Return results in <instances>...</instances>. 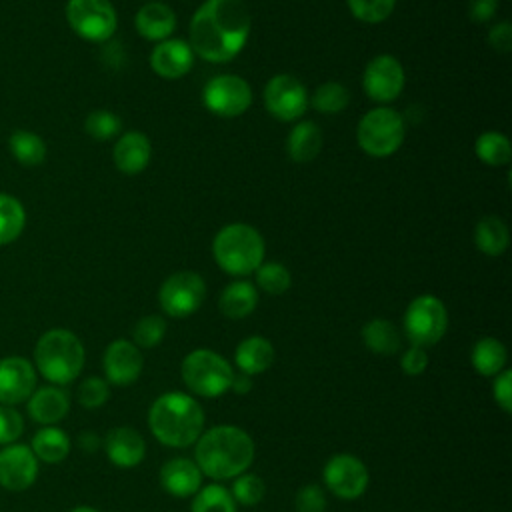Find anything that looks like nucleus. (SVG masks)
<instances>
[{
    "instance_id": "11",
    "label": "nucleus",
    "mask_w": 512,
    "mask_h": 512,
    "mask_svg": "<svg viewBox=\"0 0 512 512\" xmlns=\"http://www.w3.org/2000/svg\"><path fill=\"white\" fill-rule=\"evenodd\" d=\"M204 106L222 118H234L244 114L252 104L250 84L234 74H220L206 82L202 90Z\"/></svg>"
},
{
    "instance_id": "12",
    "label": "nucleus",
    "mask_w": 512,
    "mask_h": 512,
    "mask_svg": "<svg viewBox=\"0 0 512 512\" xmlns=\"http://www.w3.org/2000/svg\"><path fill=\"white\" fill-rule=\"evenodd\" d=\"M326 488L340 500H356L368 488V468L354 454H334L322 470Z\"/></svg>"
},
{
    "instance_id": "46",
    "label": "nucleus",
    "mask_w": 512,
    "mask_h": 512,
    "mask_svg": "<svg viewBox=\"0 0 512 512\" xmlns=\"http://www.w3.org/2000/svg\"><path fill=\"white\" fill-rule=\"evenodd\" d=\"M488 44L500 54L510 52L512 50V24L508 20H502L496 26H492L488 32Z\"/></svg>"
},
{
    "instance_id": "5",
    "label": "nucleus",
    "mask_w": 512,
    "mask_h": 512,
    "mask_svg": "<svg viewBox=\"0 0 512 512\" xmlns=\"http://www.w3.org/2000/svg\"><path fill=\"white\" fill-rule=\"evenodd\" d=\"M216 264L232 276H248L264 262V240L250 224H228L214 236Z\"/></svg>"
},
{
    "instance_id": "13",
    "label": "nucleus",
    "mask_w": 512,
    "mask_h": 512,
    "mask_svg": "<svg viewBox=\"0 0 512 512\" xmlns=\"http://www.w3.org/2000/svg\"><path fill=\"white\" fill-rule=\"evenodd\" d=\"M264 106L276 120H298L308 108L306 86L292 74H276L266 82Z\"/></svg>"
},
{
    "instance_id": "43",
    "label": "nucleus",
    "mask_w": 512,
    "mask_h": 512,
    "mask_svg": "<svg viewBox=\"0 0 512 512\" xmlns=\"http://www.w3.org/2000/svg\"><path fill=\"white\" fill-rule=\"evenodd\" d=\"M24 432V418L14 406L0 404V444H14Z\"/></svg>"
},
{
    "instance_id": "26",
    "label": "nucleus",
    "mask_w": 512,
    "mask_h": 512,
    "mask_svg": "<svg viewBox=\"0 0 512 512\" xmlns=\"http://www.w3.org/2000/svg\"><path fill=\"white\" fill-rule=\"evenodd\" d=\"M320 148H322V130L314 122L302 120L290 130L286 140V152L294 162L314 160Z\"/></svg>"
},
{
    "instance_id": "24",
    "label": "nucleus",
    "mask_w": 512,
    "mask_h": 512,
    "mask_svg": "<svg viewBox=\"0 0 512 512\" xmlns=\"http://www.w3.org/2000/svg\"><path fill=\"white\" fill-rule=\"evenodd\" d=\"M274 358V346L264 336H248L234 350L236 368L248 376L266 372L274 364Z\"/></svg>"
},
{
    "instance_id": "27",
    "label": "nucleus",
    "mask_w": 512,
    "mask_h": 512,
    "mask_svg": "<svg viewBox=\"0 0 512 512\" xmlns=\"http://www.w3.org/2000/svg\"><path fill=\"white\" fill-rule=\"evenodd\" d=\"M506 360H508L506 346L498 338L486 336V338H480L472 346L470 362H472V368L480 376L494 378L496 374H500L506 368Z\"/></svg>"
},
{
    "instance_id": "1",
    "label": "nucleus",
    "mask_w": 512,
    "mask_h": 512,
    "mask_svg": "<svg viewBox=\"0 0 512 512\" xmlns=\"http://www.w3.org/2000/svg\"><path fill=\"white\" fill-rule=\"evenodd\" d=\"M252 28L244 0H204L190 20V48L202 60L222 64L242 52Z\"/></svg>"
},
{
    "instance_id": "6",
    "label": "nucleus",
    "mask_w": 512,
    "mask_h": 512,
    "mask_svg": "<svg viewBox=\"0 0 512 512\" xmlns=\"http://www.w3.org/2000/svg\"><path fill=\"white\" fill-rule=\"evenodd\" d=\"M180 372L186 388L202 398H216L228 392L234 376L230 362L208 348H198L186 354Z\"/></svg>"
},
{
    "instance_id": "35",
    "label": "nucleus",
    "mask_w": 512,
    "mask_h": 512,
    "mask_svg": "<svg viewBox=\"0 0 512 512\" xmlns=\"http://www.w3.org/2000/svg\"><path fill=\"white\" fill-rule=\"evenodd\" d=\"M348 100H350V94H348L344 84H340V82H324V84H320L314 90L310 104L318 112L336 114V112H342L348 106Z\"/></svg>"
},
{
    "instance_id": "36",
    "label": "nucleus",
    "mask_w": 512,
    "mask_h": 512,
    "mask_svg": "<svg viewBox=\"0 0 512 512\" xmlns=\"http://www.w3.org/2000/svg\"><path fill=\"white\" fill-rule=\"evenodd\" d=\"M256 284L264 292H268L272 296H280L290 288L292 276H290L288 268L280 262H262L256 268Z\"/></svg>"
},
{
    "instance_id": "44",
    "label": "nucleus",
    "mask_w": 512,
    "mask_h": 512,
    "mask_svg": "<svg viewBox=\"0 0 512 512\" xmlns=\"http://www.w3.org/2000/svg\"><path fill=\"white\" fill-rule=\"evenodd\" d=\"M492 396L496 404L502 408V412H512V372L504 368L500 374L494 376L492 382Z\"/></svg>"
},
{
    "instance_id": "40",
    "label": "nucleus",
    "mask_w": 512,
    "mask_h": 512,
    "mask_svg": "<svg viewBox=\"0 0 512 512\" xmlns=\"http://www.w3.org/2000/svg\"><path fill=\"white\" fill-rule=\"evenodd\" d=\"M346 4L352 16L360 22L378 24L392 14L396 0H346Z\"/></svg>"
},
{
    "instance_id": "39",
    "label": "nucleus",
    "mask_w": 512,
    "mask_h": 512,
    "mask_svg": "<svg viewBox=\"0 0 512 512\" xmlns=\"http://www.w3.org/2000/svg\"><path fill=\"white\" fill-rule=\"evenodd\" d=\"M164 336H166V320L158 314L140 318L132 330V338L138 348H154L164 340Z\"/></svg>"
},
{
    "instance_id": "29",
    "label": "nucleus",
    "mask_w": 512,
    "mask_h": 512,
    "mask_svg": "<svg viewBox=\"0 0 512 512\" xmlns=\"http://www.w3.org/2000/svg\"><path fill=\"white\" fill-rule=\"evenodd\" d=\"M362 342L378 356H392L400 350V332L390 320L374 318L362 326Z\"/></svg>"
},
{
    "instance_id": "45",
    "label": "nucleus",
    "mask_w": 512,
    "mask_h": 512,
    "mask_svg": "<svg viewBox=\"0 0 512 512\" xmlns=\"http://www.w3.org/2000/svg\"><path fill=\"white\" fill-rule=\"evenodd\" d=\"M400 368L404 374L408 376H420L426 368H428V354L426 348L420 346H412L402 354L400 358Z\"/></svg>"
},
{
    "instance_id": "17",
    "label": "nucleus",
    "mask_w": 512,
    "mask_h": 512,
    "mask_svg": "<svg viewBox=\"0 0 512 512\" xmlns=\"http://www.w3.org/2000/svg\"><path fill=\"white\" fill-rule=\"evenodd\" d=\"M36 390V368L22 356L0 360V404L16 406Z\"/></svg>"
},
{
    "instance_id": "2",
    "label": "nucleus",
    "mask_w": 512,
    "mask_h": 512,
    "mask_svg": "<svg viewBox=\"0 0 512 512\" xmlns=\"http://www.w3.org/2000/svg\"><path fill=\"white\" fill-rule=\"evenodd\" d=\"M194 444V462L202 476L212 480H230L244 474L256 452L250 434L232 424L212 426Z\"/></svg>"
},
{
    "instance_id": "8",
    "label": "nucleus",
    "mask_w": 512,
    "mask_h": 512,
    "mask_svg": "<svg viewBox=\"0 0 512 512\" xmlns=\"http://www.w3.org/2000/svg\"><path fill=\"white\" fill-rule=\"evenodd\" d=\"M448 328V312L440 298L432 294L416 296L404 314V334L412 346L428 348L438 344Z\"/></svg>"
},
{
    "instance_id": "32",
    "label": "nucleus",
    "mask_w": 512,
    "mask_h": 512,
    "mask_svg": "<svg viewBox=\"0 0 512 512\" xmlns=\"http://www.w3.org/2000/svg\"><path fill=\"white\" fill-rule=\"evenodd\" d=\"M26 226V210L22 202L0 192V246L14 242Z\"/></svg>"
},
{
    "instance_id": "10",
    "label": "nucleus",
    "mask_w": 512,
    "mask_h": 512,
    "mask_svg": "<svg viewBox=\"0 0 512 512\" xmlns=\"http://www.w3.org/2000/svg\"><path fill=\"white\" fill-rule=\"evenodd\" d=\"M204 298H206L204 278L188 270L170 274L158 290L160 308L172 318H186L194 314L202 306Z\"/></svg>"
},
{
    "instance_id": "23",
    "label": "nucleus",
    "mask_w": 512,
    "mask_h": 512,
    "mask_svg": "<svg viewBox=\"0 0 512 512\" xmlns=\"http://www.w3.org/2000/svg\"><path fill=\"white\" fill-rule=\"evenodd\" d=\"M134 26L142 38L162 42L172 38V32L176 30V14L168 4L148 2L136 12Z\"/></svg>"
},
{
    "instance_id": "21",
    "label": "nucleus",
    "mask_w": 512,
    "mask_h": 512,
    "mask_svg": "<svg viewBox=\"0 0 512 512\" xmlns=\"http://www.w3.org/2000/svg\"><path fill=\"white\" fill-rule=\"evenodd\" d=\"M162 488L176 498L194 496L202 484V472L190 458H172L160 470Z\"/></svg>"
},
{
    "instance_id": "48",
    "label": "nucleus",
    "mask_w": 512,
    "mask_h": 512,
    "mask_svg": "<svg viewBox=\"0 0 512 512\" xmlns=\"http://www.w3.org/2000/svg\"><path fill=\"white\" fill-rule=\"evenodd\" d=\"M230 390H232L234 394H240V396L248 394V392L252 390V376H248V374H244V372L234 374V376H232Z\"/></svg>"
},
{
    "instance_id": "47",
    "label": "nucleus",
    "mask_w": 512,
    "mask_h": 512,
    "mask_svg": "<svg viewBox=\"0 0 512 512\" xmlns=\"http://www.w3.org/2000/svg\"><path fill=\"white\" fill-rule=\"evenodd\" d=\"M498 10V0H468V16L476 24L492 20Z\"/></svg>"
},
{
    "instance_id": "15",
    "label": "nucleus",
    "mask_w": 512,
    "mask_h": 512,
    "mask_svg": "<svg viewBox=\"0 0 512 512\" xmlns=\"http://www.w3.org/2000/svg\"><path fill=\"white\" fill-rule=\"evenodd\" d=\"M102 366H104L108 384L130 386L142 374L144 356L134 342L118 338L106 346Z\"/></svg>"
},
{
    "instance_id": "3",
    "label": "nucleus",
    "mask_w": 512,
    "mask_h": 512,
    "mask_svg": "<svg viewBox=\"0 0 512 512\" xmlns=\"http://www.w3.org/2000/svg\"><path fill=\"white\" fill-rule=\"evenodd\" d=\"M148 426L160 444L186 448L204 432V410L190 394L166 392L152 402Z\"/></svg>"
},
{
    "instance_id": "33",
    "label": "nucleus",
    "mask_w": 512,
    "mask_h": 512,
    "mask_svg": "<svg viewBox=\"0 0 512 512\" xmlns=\"http://www.w3.org/2000/svg\"><path fill=\"white\" fill-rule=\"evenodd\" d=\"M474 152L488 166H506L512 158L510 140L496 130L482 132L474 142Z\"/></svg>"
},
{
    "instance_id": "31",
    "label": "nucleus",
    "mask_w": 512,
    "mask_h": 512,
    "mask_svg": "<svg viewBox=\"0 0 512 512\" xmlns=\"http://www.w3.org/2000/svg\"><path fill=\"white\" fill-rule=\"evenodd\" d=\"M8 148L14 160L22 166H38L46 158L44 140L32 130H14L8 136Z\"/></svg>"
},
{
    "instance_id": "16",
    "label": "nucleus",
    "mask_w": 512,
    "mask_h": 512,
    "mask_svg": "<svg viewBox=\"0 0 512 512\" xmlns=\"http://www.w3.org/2000/svg\"><path fill=\"white\" fill-rule=\"evenodd\" d=\"M38 476V458L26 444H8L0 450V486L10 492H22Z\"/></svg>"
},
{
    "instance_id": "41",
    "label": "nucleus",
    "mask_w": 512,
    "mask_h": 512,
    "mask_svg": "<svg viewBox=\"0 0 512 512\" xmlns=\"http://www.w3.org/2000/svg\"><path fill=\"white\" fill-rule=\"evenodd\" d=\"M110 396V386L104 378L98 376H90L86 380H82V384L78 386V402L84 408H100L102 404H106Z\"/></svg>"
},
{
    "instance_id": "51",
    "label": "nucleus",
    "mask_w": 512,
    "mask_h": 512,
    "mask_svg": "<svg viewBox=\"0 0 512 512\" xmlns=\"http://www.w3.org/2000/svg\"><path fill=\"white\" fill-rule=\"evenodd\" d=\"M150 2H156V0H150Z\"/></svg>"
},
{
    "instance_id": "14",
    "label": "nucleus",
    "mask_w": 512,
    "mask_h": 512,
    "mask_svg": "<svg viewBox=\"0 0 512 512\" xmlns=\"http://www.w3.org/2000/svg\"><path fill=\"white\" fill-rule=\"evenodd\" d=\"M406 82L404 66L392 54L374 56L362 76V88L374 102H392L400 96Z\"/></svg>"
},
{
    "instance_id": "30",
    "label": "nucleus",
    "mask_w": 512,
    "mask_h": 512,
    "mask_svg": "<svg viewBox=\"0 0 512 512\" xmlns=\"http://www.w3.org/2000/svg\"><path fill=\"white\" fill-rule=\"evenodd\" d=\"M474 244L488 256H500L510 244L508 226L498 216H484L474 228Z\"/></svg>"
},
{
    "instance_id": "9",
    "label": "nucleus",
    "mask_w": 512,
    "mask_h": 512,
    "mask_svg": "<svg viewBox=\"0 0 512 512\" xmlns=\"http://www.w3.org/2000/svg\"><path fill=\"white\" fill-rule=\"evenodd\" d=\"M66 20L88 42L108 40L118 26V16L110 0H68Z\"/></svg>"
},
{
    "instance_id": "50",
    "label": "nucleus",
    "mask_w": 512,
    "mask_h": 512,
    "mask_svg": "<svg viewBox=\"0 0 512 512\" xmlns=\"http://www.w3.org/2000/svg\"><path fill=\"white\" fill-rule=\"evenodd\" d=\"M70 512H100V510H96V508H92V506H76V508L70 510Z\"/></svg>"
},
{
    "instance_id": "22",
    "label": "nucleus",
    "mask_w": 512,
    "mask_h": 512,
    "mask_svg": "<svg viewBox=\"0 0 512 512\" xmlns=\"http://www.w3.org/2000/svg\"><path fill=\"white\" fill-rule=\"evenodd\" d=\"M28 402V416L44 426H54L64 420L70 410V398L60 386H42L36 388Z\"/></svg>"
},
{
    "instance_id": "37",
    "label": "nucleus",
    "mask_w": 512,
    "mask_h": 512,
    "mask_svg": "<svg viewBox=\"0 0 512 512\" xmlns=\"http://www.w3.org/2000/svg\"><path fill=\"white\" fill-rule=\"evenodd\" d=\"M84 130L90 138L106 142V140H112L114 136L120 134L122 120H120L118 114H114L110 110H94L86 116Z\"/></svg>"
},
{
    "instance_id": "25",
    "label": "nucleus",
    "mask_w": 512,
    "mask_h": 512,
    "mask_svg": "<svg viewBox=\"0 0 512 512\" xmlns=\"http://www.w3.org/2000/svg\"><path fill=\"white\" fill-rule=\"evenodd\" d=\"M258 306V292L256 286L248 280H234L230 282L218 298V308L226 318L240 320L254 312Z\"/></svg>"
},
{
    "instance_id": "49",
    "label": "nucleus",
    "mask_w": 512,
    "mask_h": 512,
    "mask_svg": "<svg viewBox=\"0 0 512 512\" xmlns=\"http://www.w3.org/2000/svg\"><path fill=\"white\" fill-rule=\"evenodd\" d=\"M78 444H80V448L86 450V452H96V450L100 448V438H98L92 430H86V432H82V434L78 436Z\"/></svg>"
},
{
    "instance_id": "28",
    "label": "nucleus",
    "mask_w": 512,
    "mask_h": 512,
    "mask_svg": "<svg viewBox=\"0 0 512 512\" xmlns=\"http://www.w3.org/2000/svg\"><path fill=\"white\" fill-rule=\"evenodd\" d=\"M34 456L46 464H58L70 454V438L58 426H44L32 436Z\"/></svg>"
},
{
    "instance_id": "42",
    "label": "nucleus",
    "mask_w": 512,
    "mask_h": 512,
    "mask_svg": "<svg viewBox=\"0 0 512 512\" xmlns=\"http://www.w3.org/2000/svg\"><path fill=\"white\" fill-rule=\"evenodd\" d=\"M296 512H326L328 498L318 484L302 486L294 496Z\"/></svg>"
},
{
    "instance_id": "18",
    "label": "nucleus",
    "mask_w": 512,
    "mask_h": 512,
    "mask_svg": "<svg viewBox=\"0 0 512 512\" xmlns=\"http://www.w3.org/2000/svg\"><path fill=\"white\" fill-rule=\"evenodd\" d=\"M150 66L158 76L176 80L186 76L194 66V52L186 40L166 38L162 42H156L150 54Z\"/></svg>"
},
{
    "instance_id": "20",
    "label": "nucleus",
    "mask_w": 512,
    "mask_h": 512,
    "mask_svg": "<svg viewBox=\"0 0 512 512\" xmlns=\"http://www.w3.org/2000/svg\"><path fill=\"white\" fill-rule=\"evenodd\" d=\"M150 156H152L150 140L146 134H142L138 130L124 132L116 140L114 150H112V160H114L116 168L128 176L140 174L148 166Z\"/></svg>"
},
{
    "instance_id": "19",
    "label": "nucleus",
    "mask_w": 512,
    "mask_h": 512,
    "mask_svg": "<svg viewBox=\"0 0 512 512\" xmlns=\"http://www.w3.org/2000/svg\"><path fill=\"white\" fill-rule=\"evenodd\" d=\"M104 452L114 466L134 468L146 456V442L138 430L130 426H118L106 434Z\"/></svg>"
},
{
    "instance_id": "34",
    "label": "nucleus",
    "mask_w": 512,
    "mask_h": 512,
    "mask_svg": "<svg viewBox=\"0 0 512 512\" xmlns=\"http://www.w3.org/2000/svg\"><path fill=\"white\" fill-rule=\"evenodd\" d=\"M190 512H236V502L222 484H208L194 494Z\"/></svg>"
},
{
    "instance_id": "7",
    "label": "nucleus",
    "mask_w": 512,
    "mask_h": 512,
    "mask_svg": "<svg viewBox=\"0 0 512 512\" xmlns=\"http://www.w3.org/2000/svg\"><path fill=\"white\" fill-rule=\"evenodd\" d=\"M404 118L386 106L368 110L356 128L358 146L374 158L392 156L404 142Z\"/></svg>"
},
{
    "instance_id": "4",
    "label": "nucleus",
    "mask_w": 512,
    "mask_h": 512,
    "mask_svg": "<svg viewBox=\"0 0 512 512\" xmlns=\"http://www.w3.org/2000/svg\"><path fill=\"white\" fill-rule=\"evenodd\" d=\"M84 346L80 338L66 328L44 332L34 348V368L54 386L76 380L84 368Z\"/></svg>"
},
{
    "instance_id": "38",
    "label": "nucleus",
    "mask_w": 512,
    "mask_h": 512,
    "mask_svg": "<svg viewBox=\"0 0 512 512\" xmlns=\"http://www.w3.org/2000/svg\"><path fill=\"white\" fill-rule=\"evenodd\" d=\"M230 494H232L236 504L256 506L258 502H262V498L266 494V484H264V480L260 476L244 472V474L234 478Z\"/></svg>"
}]
</instances>
